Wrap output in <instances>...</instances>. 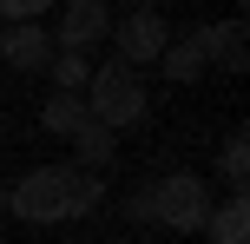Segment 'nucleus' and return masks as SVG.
Instances as JSON below:
<instances>
[{
	"label": "nucleus",
	"instance_id": "1",
	"mask_svg": "<svg viewBox=\"0 0 250 244\" xmlns=\"http://www.w3.org/2000/svg\"><path fill=\"white\" fill-rule=\"evenodd\" d=\"M86 112H92V126L125 132V126H145L151 92H145V79L125 60H105V66H92V79H86Z\"/></svg>",
	"mask_w": 250,
	"mask_h": 244
},
{
	"label": "nucleus",
	"instance_id": "2",
	"mask_svg": "<svg viewBox=\"0 0 250 244\" xmlns=\"http://www.w3.org/2000/svg\"><path fill=\"white\" fill-rule=\"evenodd\" d=\"M7 211L26 224H66L73 218V165H40L7 192Z\"/></svg>",
	"mask_w": 250,
	"mask_h": 244
},
{
	"label": "nucleus",
	"instance_id": "3",
	"mask_svg": "<svg viewBox=\"0 0 250 244\" xmlns=\"http://www.w3.org/2000/svg\"><path fill=\"white\" fill-rule=\"evenodd\" d=\"M151 218L165 231H204V218H211V178H198V172L151 178Z\"/></svg>",
	"mask_w": 250,
	"mask_h": 244
},
{
	"label": "nucleus",
	"instance_id": "4",
	"mask_svg": "<svg viewBox=\"0 0 250 244\" xmlns=\"http://www.w3.org/2000/svg\"><path fill=\"white\" fill-rule=\"evenodd\" d=\"M165 46H171V26L158 20L151 0H132V7L112 20V60H125L132 73H138V66H158Z\"/></svg>",
	"mask_w": 250,
	"mask_h": 244
},
{
	"label": "nucleus",
	"instance_id": "5",
	"mask_svg": "<svg viewBox=\"0 0 250 244\" xmlns=\"http://www.w3.org/2000/svg\"><path fill=\"white\" fill-rule=\"evenodd\" d=\"M105 33H112L105 0H60L53 7V53H92Z\"/></svg>",
	"mask_w": 250,
	"mask_h": 244
},
{
	"label": "nucleus",
	"instance_id": "6",
	"mask_svg": "<svg viewBox=\"0 0 250 244\" xmlns=\"http://www.w3.org/2000/svg\"><path fill=\"white\" fill-rule=\"evenodd\" d=\"M0 60H7L13 73H46V66H53V33H46L40 20L0 26Z\"/></svg>",
	"mask_w": 250,
	"mask_h": 244
},
{
	"label": "nucleus",
	"instance_id": "7",
	"mask_svg": "<svg viewBox=\"0 0 250 244\" xmlns=\"http://www.w3.org/2000/svg\"><path fill=\"white\" fill-rule=\"evenodd\" d=\"M191 40H198L204 66H217V73H244V66H250V46H244V20H204Z\"/></svg>",
	"mask_w": 250,
	"mask_h": 244
},
{
	"label": "nucleus",
	"instance_id": "8",
	"mask_svg": "<svg viewBox=\"0 0 250 244\" xmlns=\"http://www.w3.org/2000/svg\"><path fill=\"white\" fill-rule=\"evenodd\" d=\"M40 126H46L53 139H79V132L92 126V112H86V92H53V99L40 106Z\"/></svg>",
	"mask_w": 250,
	"mask_h": 244
},
{
	"label": "nucleus",
	"instance_id": "9",
	"mask_svg": "<svg viewBox=\"0 0 250 244\" xmlns=\"http://www.w3.org/2000/svg\"><path fill=\"white\" fill-rule=\"evenodd\" d=\"M204 238H211V244H250V205H244V192H230L224 205H211Z\"/></svg>",
	"mask_w": 250,
	"mask_h": 244
},
{
	"label": "nucleus",
	"instance_id": "10",
	"mask_svg": "<svg viewBox=\"0 0 250 244\" xmlns=\"http://www.w3.org/2000/svg\"><path fill=\"white\" fill-rule=\"evenodd\" d=\"M158 73L171 79V86H191V79H204V73H211V66H204L198 40H171V46L158 53Z\"/></svg>",
	"mask_w": 250,
	"mask_h": 244
},
{
	"label": "nucleus",
	"instance_id": "11",
	"mask_svg": "<svg viewBox=\"0 0 250 244\" xmlns=\"http://www.w3.org/2000/svg\"><path fill=\"white\" fill-rule=\"evenodd\" d=\"M112 152H119V132H105V126H86L73 139V165H86V172H105Z\"/></svg>",
	"mask_w": 250,
	"mask_h": 244
},
{
	"label": "nucleus",
	"instance_id": "12",
	"mask_svg": "<svg viewBox=\"0 0 250 244\" xmlns=\"http://www.w3.org/2000/svg\"><path fill=\"white\" fill-rule=\"evenodd\" d=\"M217 178H224L230 192L250 185V139H244V132H230V139L217 145Z\"/></svg>",
	"mask_w": 250,
	"mask_h": 244
},
{
	"label": "nucleus",
	"instance_id": "13",
	"mask_svg": "<svg viewBox=\"0 0 250 244\" xmlns=\"http://www.w3.org/2000/svg\"><path fill=\"white\" fill-rule=\"evenodd\" d=\"M53 92H86V79H92V60L86 53H53Z\"/></svg>",
	"mask_w": 250,
	"mask_h": 244
},
{
	"label": "nucleus",
	"instance_id": "14",
	"mask_svg": "<svg viewBox=\"0 0 250 244\" xmlns=\"http://www.w3.org/2000/svg\"><path fill=\"white\" fill-rule=\"evenodd\" d=\"M53 7H60V0H0V20H7V26L13 20H46Z\"/></svg>",
	"mask_w": 250,
	"mask_h": 244
},
{
	"label": "nucleus",
	"instance_id": "15",
	"mask_svg": "<svg viewBox=\"0 0 250 244\" xmlns=\"http://www.w3.org/2000/svg\"><path fill=\"white\" fill-rule=\"evenodd\" d=\"M125 218H132V224H151V178L138 185L132 198H125Z\"/></svg>",
	"mask_w": 250,
	"mask_h": 244
},
{
	"label": "nucleus",
	"instance_id": "16",
	"mask_svg": "<svg viewBox=\"0 0 250 244\" xmlns=\"http://www.w3.org/2000/svg\"><path fill=\"white\" fill-rule=\"evenodd\" d=\"M0 211H7V185H0Z\"/></svg>",
	"mask_w": 250,
	"mask_h": 244
}]
</instances>
